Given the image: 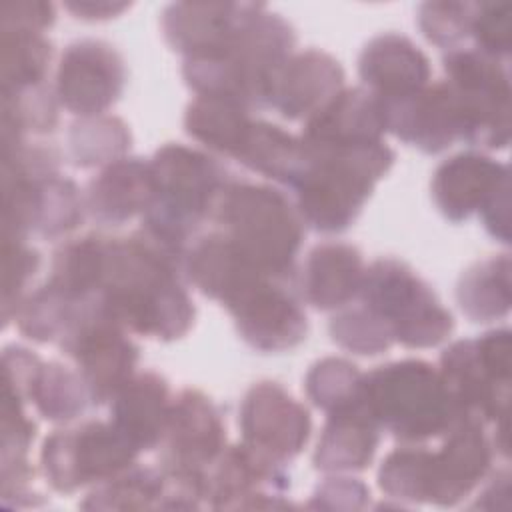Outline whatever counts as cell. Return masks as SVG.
<instances>
[{
	"label": "cell",
	"instance_id": "3957f363",
	"mask_svg": "<svg viewBox=\"0 0 512 512\" xmlns=\"http://www.w3.org/2000/svg\"><path fill=\"white\" fill-rule=\"evenodd\" d=\"M306 152L308 162L292 186L294 204L304 224L322 234H340L356 222L396 158L384 140L344 148L306 146Z\"/></svg>",
	"mask_w": 512,
	"mask_h": 512
},
{
	"label": "cell",
	"instance_id": "4dcf8cb0",
	"mask_svg": "<svg viewBox=\"0 0 512 512\" xmlns=\"http://www.w3.org/2000/svg\"><path fill=\"white\" fill-rule=\"evenodd\" d=\"M110 236L84 234L66 240L52 254L48 282L76 302L98 298L108 270Z\"/></svg>",
	"mask_w": 512,
	"mask_h": 512
},
{
	"label": "cell",
	"instance_id": "83f0119b",
	"mask_svg": "<svg viewBox=\"0 0 512 512\" xmlns=\"http://www.w3.org/2000/svg\"><path fill=\"white\" fill-rule=\"evenodd\" d=\"M172 404L170 384L154 370L136 372L110 400V422L140 450L160 446Z\"/></svg>",
	"mask_w": 512,
	"mask_h": 512
},
{
	"label": "cell",
	"instance_id": "1f68e13d",
	"mask_svg": "<svg viewBox=\"0 0 512 512\" xmlns=\"http://www.w3.org/2000/svg\"><path fill=\"white\" fill-rule=\"evenodd\" d=\"M252 124L250 110L218 96H196L184 112V130L210 152L230 156L238 152Z\"/></svg>",
	"mask_w": 512,
	"mask_h": 512
},
{
	"label": "cell",
	"instance_id": "7c38bea8",
	"mask_svg": "<svg viewBox=\"0 0 512 512\" xmlns=\"http://www.w3.org/2000/svg\"><path fill=\"white\" fill-rule=\"evenodd\" d=\"M2 236L60 238L84 220L86 198L74 180L58 174L2 170Z\"/></svg>",
	"mask_w": 512,
	"mask_h": 512
},
{
	"label": "cell",
	"instance_id": "ffe728a7",
	"mask_svg": "<svg viewBox=\"0 0 512 512\" xmlns=\"http://www.w3.org/2000/svg\"><path fill=\"white\" fill-rule=\"evenodd\" d=\"M382 104L386 132L426 154L444 152L460 140V116L446 80L428 82L412 94L382 100Z\"/></svg>",
	"mask_w": 512,
	"mask_h": 512
},
{
	"label": "cell",
	"instance_id": "603a6c76",
	"mask_svg": "<svg viewBox=\"0 0 512 512\" xmlns=\"http://www.w3.org/2000/svg\"><path fill=\"white\" fill-rule=\"evenodd\" d=\"M364 88L382 100L400 98L430 82L428 56L404 34L382 32L370 38L358 56Z\"/></svg>",
	"mask_w": 512,
	"mask_h": 512
},
{
	"label": "cell",
	"instance_id": "4316f807",
	"mask_svg": "<svg viewBox=\"0 0 512 512\" xmlns=\"http://www.w3.org/2000/svg\"><path fill=\"white\" fill-rule=\"evenodd\" d=\"M362 252L346 242L316 244L300 272V296L316 310H340L354 302L364 278Z\"/></svg>",
	"mask_w": 512,
	"mask_h": 512
},
{
	"label": "cell",
	"instance_id": "ee69618b",
	"mask_svg": "<svg viewBox=\"0 0 512 512\" xmlns=\"http://www.w3.org/2000/svg\"><path fill=\"white\" fill-rule=\"evenodd\" d=\"M472 2L436 0L418 8V28L428 42L438 48L452 50L470 38Z\"/></svg>",
	"mask_w": 512,
	"mask_h": 512
},
{
	"label": "cell",
	"instance_id": "9a60e30c",
	"mask_svg": "<svg viewBox=\"0 0 512 512\" xmlns=\"http://www.w3.org/2000/svg\"><path fill=\"white\" fill-rule=\"evenodd\" d=\"M238 424L244 444L282 464L294 460L312 434L308 408L272 380H260L246 390Z\"/></svg>",
	"mask_w": 512,
	"mask_h": 512
},
{
	"label": "cell",
	"instance_id": "7bdbcfd3",
	"mask_svg": "<svg viewBox=\"0 0 512 512\" xmlns=\"http://www.w3.org/2000/svg\"><path fill=\"white\" fill-rule=\"evenodd\" d=\"M4 248V292H2V318L4 326L14 320L20 304L30 294L28 288L40 268V254L24 238L2 236Z\"/></svg>",
	"mask_w": 512,
	"mask_h": 512
},
{
	"label": "cell",
	"instance_id": "8992f818",
	"mask_svg": "<svg viewBox=\"0 0 512 512\" xmlns=\"http://www.w3.org/2000/svg\"><path fill=\"white\" fill-rule=\"evenodd\" d=\"M362 404L380 430L402 444H422L444 436L458 420L436 366L404 358L364 374Z\"/></svg>",
	"mask_w": 512,
	"mask_h": 512
},
{
	"label": "cell",
	"instance_id": "d4e9b609",
	"mask_svg": "<svg viewBox=\"0 0 512 512\" xmlns=\"http://www.w3.org/2000/svg\"><path fill=\"white\" fill-rule=\"evenodd\" d=\"M184 274L204 296L224 308L252 284L270 276L242 256L220 230L192 240L184 260Z\"/></svg>",
	"mask_w": 512,
	"mask_h": 512
},
{
	"label": "cell",
	"instance_id": "d590c367",
	"mask_svg": "<svg viewBox=\"0 0 512 512\" xmlns=\"http://www.w3.org/2000/svg\"><path fill=\"white\" fill-rule=\"evenodd\" d=\"M30 404L42 418L66 424L92 406V398L78 370L60 362H42L30 390Z\"/></svg>",
	"mask_w": 512,
	"mask_h": 512
},
{
	"label": "cell",
	"instance_id": "cb8c5ba5",
	"mask_svg": "<svg viewBox=\"0 0 512 512\" xmlns=\"http://www.w3.org/2000/svg\"><path fill=\"white\" fill-rule=\"evenodd\" d=\"M86 212L104 226H120L144 216L154 204L156 186L150 160L124 156L88 182Z\"/></svg>",
	"mask_w": 512,
	"mask_h": 512
},
{
	"label": "cell",
	"instance_id": "d6986e66",
	"mask_svg": "<svg viewBox=\"0 0 512 512\" xmlns=\"http://www.w3.org/2000/svg\"><path fill=\"white\" fill-rule=\"evenodd\" d=\"M258 2H172L160 14L166 44L186 58H204L222 52L250 16Z\"/></svg>",
	"mask_w": 512,
	"mask_h": 512
},
{
	"label": "cell",
	"instance_id": "7a4b0ae2",
	"mask_svg": "<svg viewBox=\"0 0 512 512\" xmlns=\"http://www.w3.org/2000/svg\"><path fill=\"white\" fill-rule=\"evenodd\" d=\"M294 46L292 24L262 4L222 52L186 58L182 76L196 96L226 98L248 110L268 108Z\"/></svg>",
	"mask_w": 512,
	"mask_h": 512
},
{
	"label": "cell",
	"instance_id": "f1b7e54d",
	"mask_svg": "<svg viewBox=\"0 0 512 512\" xmlns=\"http://www.w3.org/2000/svg\"><path fill=\"white\" fill-rule=\"evenodd\" d=\"M312 462L326 474L360 472L370 466L380 444V428L364 404L326 414Z\"/></svg>",
	"mask_w": 512,
	"mask_h": 512
},
{
	"label": "cell",
	"instance_id": "f35d334b",
	"mask_svg": "<svg viewBox=\"0 0 512 512\" xmlns=\"http://www.w3.org/2000/svg\"><path fill=\"white\" fill-rule=\"evenodd\" d=\"M58 124V98L48 82L2 92V142L30 140Z\"/></svg>",
	"mask_w": 512,
	"mask_h": 512
},
{
	"label": "cell",
	"instance_id": "f6af8a7d",
	"mask_svg": "<svg viewBox=\"0 0 512 512\" xmlns=\"http://www.w3.org/2000/svg\"><path fill=\"white\" fill-rule=\"evenodd\" d=\"M470 38L476 50L508 62L512 48V4L496 0L472 2Z\"/></svg>",
	"mask_w": 512,
	"mask_h": 512
},
{
	"label": "cell",
	"instance_id": "8fae6325",
	"mask_svg": "<svg viewBox=\"0 0 512 512\" xmlns=\"http://www.w3.org/2000/svg\"><path fill=\"white\" fill-rule=\"evenodd\" d=\"M58 344L74 360L92 406L110 402L136 374L140 348L132 342L130 332L100 306L98 298L80 310Z\"/></svg>",
	"mask_w": 512,
	"mask_h": 512
},
{
	"label": "cell",
	"instance_id": "4fadbf2b",
	"mask_svg": "<svg viewBox=\"0 0 512 512\" xmlns=\"http://www.w3.org/2000/svg\"><path fill=\"white\" fill-rule=\"evenodd\" d=\"M226 310L240 338L260 352H288L308 336V318L294 280L266 276L232 300Z\"/></svg>",
	"mask_w": 512,
	"mask_h": 512
},
{
	"label": "cell",
	"instance_id": "8d00e7d4",
	"mask_svg": "<svg viewBox=\"0 0 512 512\" xmlns=\"http://www.w3.org/2000/svg\"><path fill=\"white\" fill-rule=\"evenodd\" d=\"M88 302L72 300L46 280L24 298L14 320L20 334L28 340L40 344L58 342Z\"/></svg>",
	"mask_w": 512,
	"mask_h": 512
},
{
	"label": "cell",
	"instance_id": "2e32d148",
	"mask_svg": "<svg viewBox=\"0 0 512 512\" xmlns=\"http://www.w3.org/2000/svg\"><path fill=\"white\" fill-rule=\"evenodd\" d=\"M288 488L284 464L244 442L226 446L208 470V506L214 510L286 508Z\"/></svg>",
	"mask_w": 512,
	"mask_h": 512
},
{
	"label": "cell",
	"instance_id": "74e56055",
	"mask_svg": "<svg viewBox=\"0 0 512 512\" xmlns=\"http://www.w3.org/2000/svg\"><path fill=\"white\" fill-rule=\"evenodd\" d=\"M164 492V476L160 468L130 466L128 470L96 484L86 500V510H146L160 508Z\"/></svg>",
	"mask_w": 512,
	"mask_h": 512
},
{
	"label": "cell",
	"instance_id": "9c48e42d",
	"mask_svg": "<svg viewBox=\"0 0 512 512\" xmlns=\"http://www.w3.org/2000/svg\"><path fill=\"white\" fill-rule=\"evenodd\" d=\"M458 116L460 142L502 150L510 142V74L508 62L474 46L446 50L442 58Z\"/></svg>",
	"mask_w": 512,
	"mask_h": 512
},
{
	"label": "cell",
	"instance_id": "c3c4849f",
	"mask_svg": "<svg viewBox=\"0 0 512 512\" xmlns=\"http://www.w3.org/2000/svg\"><path fill=\"white\" fill-rule=\"evenodd\" d=\"M64 8L80 20H110L130 8L128 2H110V0H68Z\"/></svg>",
	"mask_w": 512,
	"mask_h": 512
},
{
	"label": "cell",
	"instance_id": "f546056e",
	"mask_svg": "<svg viewBox=\"0 0 512 512\" xmlns=\"http://www.w3.org/2000/svg\"><path fill=\"white\" fill-rule=\"evenodd\" d=\"M234 160L256 174L292 188L308 162V152L300 136L272 122L252 120Z\"/></svg>",
	"mask_w": 512,
	"mask_h": 512
},
{
	"label": "cell",
	"instance_id": "44dd1931",
	"mask_svg": "<svg viewBox=\"0 0 512 512\" xmlns=\"http://www.w3.org/2000/svg\"><path fill=\"white\" fill-rule=\"evenodd\" d=\"M508 166L480 152H460L432 174V200L440 214L450 222H464L504 188H510Z\"/></svg>",
	"mask_w": 512,
	"mask_h": 512
},
{
	"label": "cell",
	"instance_id": "836d02e7",
	"mask_svg": "<svg viewBox=\"0 0 512 512\" xmlns=\"http://www.w3.org/2000/svg\"><path fill=\"white\" fill-rule=\"evenodd\" d=\"M0 32L2 92L44 84L54 52L44 32L14 26H0Z\"/></svg>",
	"mask_w": 512,
	"mask_h": 512
},
{
	"label": "cell",
	"instance_id": "b9f144b4",
	"mask_svg": "<svg viewBox=\"0 0 512 512\" xmlns=\"http://www.w3.org/2000/svg\"><path fill=\"white\" fill-rule=\"evenodd\" d=\"M328 330L340 348L360 356L382 354L394 344V336L384 320L362 302H350L336 310Z\"/></svg>",
	"mask_w": 512,
	"mask_h": 512
},
{
	"label": "cell",
	"instance_id": "277c9868",
	"mask_svg": "<svg viewBox=\"0 0 512 512\" xmlns=\"http://www.w3.org/2000/svg\"><path fill=\"white\" fill-rule=\"evenodd\" d=\"M210 220L262 272L282 280L296 278V256L306 224L288 194L268 184L232 178Z\"/></svg>",
	"mask_w": 512,
	"mask_h": 512
},
{
	"label": "cell",
	"instance_id": "484cf974",
	"mask_svg": "<svg viewBox=\"0 0 512 512\" xmlns=\"http://www.w3.org/2000/svg\"><path fill=\"white\" fill-rule=\"evenodd\" d=\"M344 88L340 62L324 50L294 52L278 74L272 106L286 120H306Z\"/></svg>",
	"mask_w": 512,
	"mask_h": 512
},
{
	"label": "cell",
	"instance_id": "d6a6232c",
	"mask_svg": "<svg viewBox=\"0 0 512 512\" xmlns=\"http://www.w3.org/2000/svg\"><path fill=\"white\" fill-rule=\"evenodd\" d=\"M456 300L472 322L504 318L510 312V256H490L468 266L458 278Z\"/></svg>",
	"mask_w": 512,
	"mask_h": 512
},
{
	"label": "cell",
	"instance_id": "30bf717a",
	"mask_svg": "<svg viewBox=\"0 0 512 512\" xmlns=\"http://www.w3.org/2000/svg\"><path fill=\"white\" fill-rule=\"evenodd\" d=\"M140 450L108 420H86L54 430L42 446L46 482L62 494L96 486L136 464Z\"/></svg>",
	"mask_w": 512,
	"mask_h": 512
},
{
	"label": "cell",
	"instance_id": "60d3db41",
	"mask_svg": "<svg viewBox=\"0 0 512 512\" xmlns=\"http://www.w3.org/2000/svg\"><path fill=\"white\" fill-rule=\"evenodd\" d=\"M364 374L346 358L326 356L314 362L304 378L308 400L326 414L358 406L362 402Z\"/></svg>",
	"mask_w": 512,
	"mask_h": 512
},
{
	"label": "cell",
	"instance_id": "ba28073f",
	"mask_svg": "<svg viewBox=\"0 0 512 512\" xmlns=\"http://www.w3.org/2000/svg\"><path fill=\"white\" fill-rule=\"evenodd\" d=\"M510 330L494 328L476 338L452 342L440 354V378L458 420L500 424L508 420Z\"/></svg>",
	"mask_w": 512,
	"mask_h": 512
},
{
	"label": "cell",
	"instance_id": "6da1fadb",
	"mask_svg": "<svg viewBox=\"0 0 512 512\" xmlns=\"http://www.w3.org/2000/svg\"><path fill=\"white\" fill-rule=\"evenodd\" d=\"M186 252L144 228L110 238L100 306L128 332L172 342L194 324L196 308L184 286Z\"/></svg>",
	"mask_w": 512,
	"mask_h": 512
},
{
	"label": "cell",
	"instance_id": "7402d4cb",
	"mask_svg": "<svg viewBox=\"0 0 512 512\" xmlns=\"http://www.w3.org/2000/svg\"><path fill=\"white\" fill-rule=\"evenodd\" d=\"M386 114L382 100L364 86L342 88L302 126V142L310 148H344L382 142Z\"/></svg>",
	"mask_w": 512,
	"mask_h": 512
},
{
	"label": "cell",
	"instance_id": "e575fe53",
	"mask_svg": "<svg viewBox=\"0 0 512 512\" xmlns=\"http://www.w3.org/2000/svg\"><path fill=\"white\" fill-rule=\"evenodd\" d=\"M132 134L118 116L78 118L68 130V152L76 168L108 166L126 156Z\"/></svg>",
	"mask_w": 512,
	"mask_h": 512
},
{
	"label": "cell",
	"instance_id": "52a82bcc",
	"mask_svg": "<svg viewBox=\"0 0 512 512\" xmlns=\"http://www.w3.org/2000/svg\"><path fill=\"white\" fill-rule=\"evenodd\" d=\"M358 302L390 328L406 348H434L454 330V318L434 290L404 262L378 258L364 270Z\"/></svg>",
	"mask_w": 512,
	"mask_h": 512
},
{
	"label": "cell",
	"instance_id": "ab89813d",
	"mask_svg": "<svg viewBox=\"0 0 512 512\" xmlns=\"http://www.w3.org/2000/svg\"><path fill=\"white\" fill-rule=\"evenodd\" d=\"M432 454L422 444H402L386 454L378 470V486L388 498L420 504L430 502Z\"/></svg>",
	"mask_w": 512,
	"mask_h": 512
},
{
	"label": "cell",
	"instance_id": "bcb514c9",
	"mask_svg": "<svg viewBox=\"0 0 512 512\" xmlns=\"http://www.w3.org/2000/svg\"><path fill=\"white\" fill-rule=\"evenodd\" d=\"M368 500H370V488L362 480L336 474V476L324 478L316 486L308 502V508L358 510V508H364Z\"/></svg>",
	"mask_w": 512,
	"mask_h": 512
},
{
	"label": "cell",
	"instance_id": "5b68a950",
	"mask_svg": "<svg viewBox=\"0 0 512 512\" xmlns=\"http://www.w3.org/2000/svg\"><path fill=\"white\" fill-rule=\"evenodd\" d=\"M156 198L142 226L156 238L188 250L198 228L212 218L214 206L232 174L214 156L170 142L150 158Z\"/></svg>",
	"mask_w": 512,
	"mask_h": 512
},
{
	"label": "cell",
	"instance_id": "e0dca14e",
	"mask_svg": "<svg viewBox=\"0 0 512 512\" xmlns=\"http://www.w3.org/2000/svg\"><path fill=\"white\" fill-rule=\"evenodd\" d=\"M158 448L160 468L208 472L226 448V424L212 398L196 388L172 396Z\"/></svg>",
	"mask_w": 512,
	"mask_h": 512
},
{
	"label": "cell",
	"instance_id": "7dc6e473",
	"mask_svg": "<svg viewBox=\"0 0 512 512\" xmlns=\"http://www.w3.org/2000/svg\"><path fill=\"white\" fill-rule=\"evenodd\" d=\"M54 20L56 8L46 0H4L0 6V26L44 32Z\"/></svg>",
	"mask_w": 512,
	"mask_h": 512
},
{
	"label": "cell",
	"instance_id": "5bb4252c",
	"mask_svg": "<svg viewBox=\"0 0 512 512\" xmlns=\"http://www.w3.org/2000/svg\"><path fill=\"white\" fill-rule=\"evenodd\" d=\"M126 78L124 58L110 42L82 38L62 52L54 92L68 112L100 116L118 102Z\"/></svg>",
	"mask_w": 512,
	"mask_h": 512
},
{
	"label": "cell",
	"instance_id": "ac0fdd59",
	"mask_svg": "<svg viewBox=\"0 0 512 512\" xmlns=\"http://www.w3.org/2000/svg\"><path fill=\"white\" fill-rule=\"evenodd\" d=\"M496 446L486 424L462 418L444 434V444L432 454V490L434 506L450 508L460 504L482 480H486Z\"/></svg>",
	"mask_w": 512,
	"mask_h": 512
}]
</instances>
